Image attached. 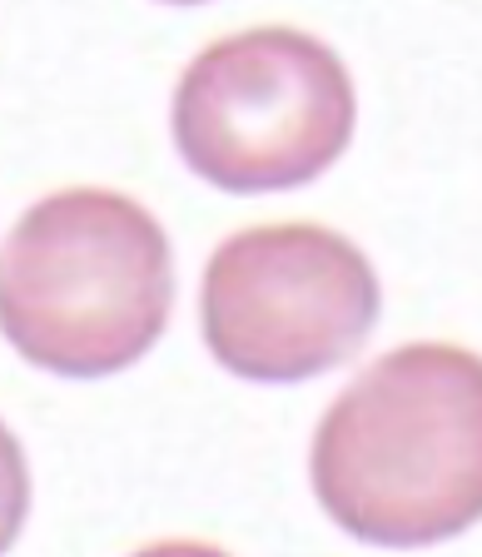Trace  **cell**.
Returning <instances> with one entry per match:
<instances>
[{
    "label": "cell",
    "mask_w": 482,
    "mask_h": 557,
    "mask_svg": "<svg viewBox=\"0 0 482 557\" xmlns=\"http://www.w3.org/2000/svg\"><path fill=\"white\" fill-rule=\"evenodd\" d=\"M313 493L344 533L418 547L482 518V359L403 344L329 404L309 453Z\"/></svg>",
    "instance_id": "1"
},
{
    "label": "cell",
    "mask_w": 482,
    "mask_h": 557,
    "mask_svg": "<svg viewBox=\"0 0 482 557\" xmlns=\"http://www.w3.org/2000/svg\"><path fill=\"white\" fill-rule=\"evenodd\" d=\"M170 309V239L120 189H55L0 244V334L60 379H110L139 363Z\"/></svg>",
    "instance_id": "2"
},
{
    "label": "cell",
    "mask_w": 482,
    "mask_h": 557,
    "mask_svg": "<svg viewBox=\"0 0 482 557\" xmlns=\"http://www.w3.org/2000/svg\"><path fill=\"white\" fill-rule=\"evenodd\" d=\"M354 120L348 65L294 25L224 35L174 85V145L199 180L230 195L319 180L344 160Z\"/></svg>",
    "instance_id": "3"
},
{
    "label": "cell",
    "mask_w": 482,
    "mask_h": 557,
    "mask_svg": "<svg viewBox=\"0 0 482 557\" xmlns=\"http://www.w3.org/2000/svg\"><path fill=\"white\" fill-rule=\"evenodd\" d=\"M379 309L368 255L309 220L230 234L199 289L209 354L254 383H304L348 363L379 329Z\"/></svg>",
    "instance_id": "4"
},
{
    "label": "cell",
    "mask_w": 482,
    "mask_h": 557,
    "mask_svg": "<svg viewBox=\"0 0 482 557\" xmlns=\"http://www.w3.org/2000/svg\"><path fill=\"white\" fill-rule=\"evenodd\" d=\"M30 512V468L15 433L0 423V553L21 537V522Z\"/></svg>",
    "instance_id": "5"
},
{
    "label": "cell",
    "mask_w": 482,
    "mask_h": 557,
    "mask_svg": "<svg viewBox=\"0 0 482 557\" xmlns=\"http://www.w3.org/2000/svg\"><path fill=\"white\" fill-rule=\"evenodd\" d=\"M164 5H209V0H164Z\"/></svg>",
    "instance_id": "6"
}]
</instances>
